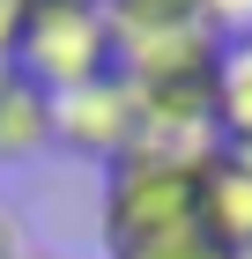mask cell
<instances>
[{
    "label": "cell",
    "instance_id": "obj_1",
    "mask_svg": "<svg viewBox=\"0 0 252 259\" xmlns=\"http://www.w3.org/2000/svg\"><path fill=\"white\" fill-rule=\"evenodd\" d=\"M8 67H15L22 81H38L45 97H67V89H89V81L119 74V22H112V8L38 0Z\"/></svg>",
    "mask_w": 252,
    "mask_h": 259
},
{
    "label": "cell",
    "instance_id": "obj_2",
    "mask_svg": "<svg viewBox=\"0 0 252 259\" xmlns=\"http://www.w3.org/2000/svg\"><path fill=\"white\" fill-rule=\"evenodd\" d=\"M52 141L75 148V156L119 163L141 141V97H134V81H126V74H104V81H89V89L52 97Z\"/></svg>",
    "mask_w": 252,
    "mask_h": 259
},
{
    "label": "cell",
    "instance_id": "obj_3",
    "mask_svg": "<svg viewBox=\"0 0 252 259\" xmlns=\"http://www.w3.org/2000/svg\"><path fill=\"white\" fill-rule=\"evenodd\" d=\"M200 222L223 252H245L252 244V163L230 148H208L200 163Z\"/></svg>",
    "mask_w": 252,
    "mask_h": 259
},
{
    "label": "cell",
    "instance_id": "obj_4",
    "mask_svg": "<svg viewBox=\"0 0 252 259\" xmlns=\"http://www.w3.org/2000/svg\"><path fill=\"white\" fill-rule=\"evenodd\" d=\"M208 119H215V148H252V37H230L215 52Z\"/></svg>",
    "mask_w": 252,
    "mask_h": 259
},
{
    "label": "cell",
    "instance_id": "obj_5",
    "mask_svg": "<svg viewBox=\"0 0 252 259\" xmlns=\"http://www.w3.org/2000/svg\"><path fill=\"white\" fill-rule=\"evenodd\" d=\"M45 148H52V97L8 67L0 74V163H30Z\"/></svg>",
    "mask_w": 252,
    "mask_h": 259
},
{
    "label": "cell",
    "instance_id": "obj_6",
    "mask_svg": "<svg viewBox=\"0 0 252 259\" xmlns=\"http://www.w3.org/2000/svg\"><path fill=\"white\" fill-rule=\"evenodd\" d=\"M112 259H230V252L208 237V222H200V215H178V222H163V230L119 237Z\"/></svg>",
    "mask_w": 252,
    "mask_h": 259
},
{
    "label": "cell",
    "instance_id": "obj_7",
    "mask_svg": "<svg viewBox=\"0 0 252 259\" xmlns=\"http://www.w3.org/2000/svg\"><path fill=\"white\" fill-rule=\"evenodd\" d=\"M119 22V37H149V30H186L208 22V0H104Z\"/></svg>",
    "mask_w": 252,
    "mask_h": 259
},
{
    "label": "cell",
    "instance_id": "obj_8",
    "mask_svg": "<svg viewBox=\"0 0 252 259\" xmlns=\"http://www.w3.org/2000/svg\"><path fill=\"white\" fill-rule=\"evenodd\" d=\"M30 8H38V0H0V74L15 60V37H22V22H30Z\"/></svg>",
    "mask_w": 252,
    "mask_h": 259
},
{
    "label": "cell",
    "instance_id": "obj_9",
    "mask_svg": "<svg viewBox=\"0 0 252 259\" xmlns=\"http://www.w3.org/2000/svg\"><path fill=\"white\" fill-rule=\"evenodd\" d=\"M208 22H230V30H245V22H252V0H208Z\"/></svg>",
    "mask_w": 252,
    "mask_h": 259
},
{
    "label": "cell",
    "instance_id": "obj_10",
    "mask_svg": "<svg viewBox=\"0 0 252 259\" xmlns=\"http://www.w3.org/2000/svg\"><path fill=\"white\" fill-rule=\"evenodd\" d=\"M0 259H22V237H15V222H8V207H0Z\"/></svg>",
    "mask_w": 252,
    "mask_h": 259
},
{
    "label": "cell",
    "instance_id": "obj_11",
    "mask_svg": "<svg viewBox=\"0 0 252 259\" xmlns=\"http://www.w3.org/2000/svg\"><path fill=\"white\" fill-rule=\"evenodd\" d=\"M22 259H59V252H30V244H22Z\"/></svg>",
    "mask_w": 252,
    "mask_h": 259
},
{
    "label": "cell",
    "instance_id": "obj_12",
    "mask_svg": "<svg viewBox=\"0 0 252 259\" xmlns=\"http://www.w3.org/2000/svg\"><path fill=\"white\" fill-rule=\"evenodd\" d=\"M230 259H252V244H245V252H230Z\"/></svg>",
    "mask_w": 252,
    "mask_h": 259
},
{
    "label": "cell",
    "instance_id": "obj_13",
    "mask_svg": "<svg viewBox=\"0 0 252 259\" xmlns=\"http://www.w3.org/2000/svg\"><path fill=\"white\" fill-rule=\"evenodd\" d=\"M82 8H104V0H82Z\"/></svg>",
    "mask_w": 252,
    "mask_h": 259
}]
</instances>
